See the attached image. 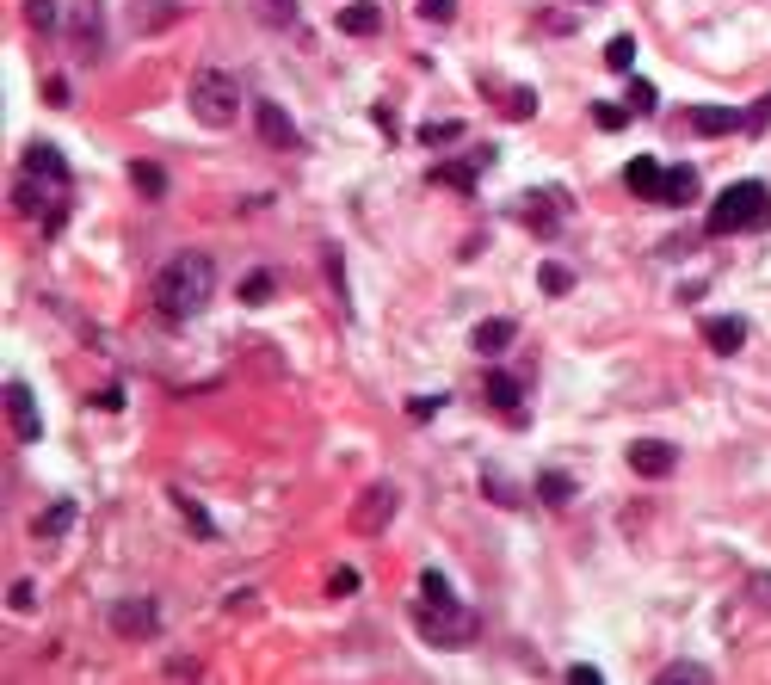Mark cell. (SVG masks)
Returning a JSON list of instances; mask_svg holds the SVG:
<instances>
[{"label": "cell", "instance_id": "7", "mask_svg": "<svg viewBox=\"0 0 771 685\" xmlns=\"http://www.w3.org/2000/svg\"><path fill=\"white\" fill-rule=\"evenodd\" d=\"M389 519H395V488H389V482H371V488L358 494V507H352V525H358L364 537H377Z\"/></svg>", "mask_w": 771, "mask_h": 685}, {"label": "cell", "instance_id": "1", "mask_svg": "<svg viewBox=\"0 0 771 685\" xmlns=\"http://www.w3.org/2000/svg\"><path fill=\"white\" fill-rule=\"evenodd\" d=\"M216 291V260L210 254H173L155 278V309L167 321H192Z\"/></svg>", "mask_w": 771, "mask_h": 685}, {"label": "cell", "instance_id": "24", "mask_svg": "<svg viewBox=\"0 0 771 685\" xmlns=\"http://www.w3.org/2000/svg\"><path fill=\"white\" fill-rule=\"evenodd\" d=\"M482 488L494 494V507H525V500H519V488H512L500 470H482Z\"/></svg>", "mask_w": 771, "mask_h": 685}, {"label": "cell", "instance_id": "21", "mask_svg": "<svg viewBox=\"0 0 771 685\" xmlns=\"http://www.w3.org/2000/svg\"><path fill=\"white\" fill-rule=\"evenodd\" d=\"M253 13L284 31V25H297V0H253Z\"/></svg>", "mask_w": 771, "mask_h": 685}, {"label": "cell", "instance_id": "16", "mask_svg": "<svg viewBox=\"0 0 771 685\" xmlns=\"http://www.w3.org/2000/svg\"><path fill=\"white\" fill-rule=\"evenodd\" d=\"M691 198H697V167H673L660 186V204H691Z\"/></svg>", "mask_w": 771, "mask_h": 685}, {"label": "cell", "instance_id": "37", "mask_svg": "<svg viewBox=\"0 0 771 685\" xmlns=\"http://www.w3.org/2000/svg\"><path fill=\"white\" fill-rule=\"evenodd\" d=\"M7 605H13V611H31V605H38V599H31V581H13V587H7Z\"/></svg>", "mask_w": 771, "mask_h": 685}, {"label": "cell", "instance_id": "29", "mask_svg": "<svg viewBox=\"0 0 771 685\" xmlns=\"http://www.w3.org/2000/svg\"><path fill=\"white\" fill-rule=\"evenodd\" d=\"M660 679H667V685H710V667H697V661H679V667H667Z\"/></svg>", "mask_w": 771, "mask_h": 685}, {"label": "cell", "instance_id": "23", "mask_svg": "<svg viewBox=\"0 0 771 685\" xmlns=\"http://www.w3.org/2000/svg\"><path fill=\"white\" fill-rule=\"evenodd\" d=\"M537 284H543L549 297H562V291H574V272H568V266H556V260H543V266H537Z\"/></svg>", "mask_w": 771, "mask_h": 685}, {"label": "cell", "instance_id": "22", "mask_svg": "<svg viewBox=\"0 0 771 685\" xmlns=\"http://www.w3.org/2000/svg\"><path fill=\"white\" fill-rule=\"evenodd\" d=\"M272 291H278V278H272V272H247V278H241V303H253V309H260Z\"/></svg>", "mask_w": 771, "mask_h": 685}, {"label": "cell", "instance_id": "40", "mask_svg": "<svg viewBox=\"0 0 771 685\" xmlns=\"http://www.w3.org/2000/svg\"><path fill=\"white\" fill-rule=\"evenodd\" d=\"M580 7H593V0H580Z\"/></svg>", "mask_w": 771, "mask_h": 685}, {"label": "cell", "instance_id": "20", "mask_svg": "<svg viewBox=\"0 0 771 685\" xmlns=\"http://www.w3.org/2000/svg\"><path fill=\"white\" fill-rule=\"evenodd\" d=\"M537 494L549 500V507H568V500H574V476H562V470H549V476L537 482Z\"/></svg>", "mask_w": 771, "mask_h": 685}, {"label": "cell", "instance_id": "12", "mask_svg": "<svg viewBox=\"0 0 771 685\" xmlns=\"http://www.w3.org/2000/svg\"><path fill=\"white\" fill-rule=\"evenodd\" d=\"M623 186H630L636 198H654V204H660V186H667V173H660L654 155H636L630 167H623Z\"/></svg>", "mask_w": 771, "mask_h": 685}, {"label": "cell", "instance_id": "19", "mask_svg": "<svg viewBox=\"0 0 771 685\" xmlns=\"http://www.w3.org/2000/svg\"><path fill=\"white\" fill-rule=\"evenodd\" d=\"M130 179H136V192H142V198H161V192H167V173H161L155 161H136V167H130Z\"/></svg>", "mask_w": 771, "mask_h": 685}, {"label": "cell", "instance_id": "3", "mask_svg": "<svg viewBox=\"0 0 771 685\" xmlns=\"http://www.w3.org/2000/svg\"><path fill=\"white\" fill-rule=\"evenodd\" d=\"M765 223H771V186H759V179H734L710 204V235H747Z\"/></svg>", "mask_w": 771, "mask_h": 685}, {"label": "cell", "instance_id": "14", "mask_svg": "<svg viewBox=\"0 0 771 685\" xmlns=\"http://www.w3.org/2000/svg\"><path fill=\"white\" fill-rule=\"evenodd\" d=\"M691 130L697 136H728V130H741V112H728V105H697Z\"/></svg>", "mask_w": 771, "mask_h": 685}, {"label": "cell", "instance_id": "15", "mask_svg": "<svg viewBox=\"0 0 771 685\" xmlns=\"http://www.w3.org/2000/svg\"><path fill=\"white\" fill-rule=\"evenodd\" d=\"M25 173H50V179H68V161L50 149V142H31V149H25Z\"/></svg>", "mask_w": 771, "mask_h": 685}, {"label": "cell", "instance_id": "17", "mask_svg": "<svg viewBox=\"0 0 771 685\" xmlns=\"http://www.w3.org/2000/svg\"><path fill=\"white\" fill-rule=\"evenodd\" d=\"M377 25H383V13L371 7V0H358V7H346V13H340V31H352V38H371Z\"/></svg>", "mask_w": 771, "mask_h": 685}, {"label": "cell", "instance_id": "28", "mask_svg": "<svg viewBox=\"0 0 771 685\" xmlns=\"http://www.w3.org/2000/svg\"><path fill=\"white\" fill-rule=\"evenodd\" d=\"M463 136V124L457 118H438V124H420V142H426V149H438V142H457Z\"/></svg>", "mask_w": 771, "mask_h": 685}, {"label": "cell", "instance_id": "34", "mask_svg": "<svg viewBox=\"0 0 771 685\" xmlns=\"http://www.w3.org/2000/svg\"><path fill=\"white\" fill-rule=\"evenodd\" d=\"M173 507H179V513H186V525H192L198 537H210V519L198 513V500H192V494H173Z\"/></svg>", "mask_w": 771, "mask_h": 685}, {"label": "cell", "instance_id": "33", "mask_svg": "<svg viewBox=\"0 0 771 685\" xmlns=\"http://www.w3.org/2000/svg\"><path fill=\"white\" fill-rule=\"evenodd\" d=\"M593 124H599V130H623V124H630V105H611V99L593 105Z\"/></svg>", "mask_w": 771, "mask_h": 685}, {"label": "cell", "instance_id": "10", "mask_svg": "<svg viewBox=\"0 0 771 685\" xmlns=\"http://www.w3.org/2000/svg\"><path fill=\"white\" fill-rule=\"evenodd\" d=\"M7 420H13V432H19V439L31 445V439H38V402H31V389L25 383H7Z\"/></svg>", "mask_w": 771, "mask_h": 685}, {"label": "cell", "instance_id": "32", "mask_svg": "<svg viewBox=\"0 0 771 685\" xmlns=\"http://www.w3.org/2000/svg\"><path fill=\"white\" fill-rule=\"evenodd\" d=\"M747 599H753L759 611H771V568H753V574H747Z\"/></svg>", "mask_w": 771, "mask_h": 685}, {"label": "cell", "instance_id": "25", "mask_svg": "<svg viewBox=\"0 0 771 685\" xmlns=\"http://www.w3.org/2000/svg\"><path fill=\"white\" fill-rule=\"evenodd\" d=\"M500 112H506L512 124H525V118L537 112V93H531V87H512V93H506V105H500Z\"/></svg>", "mask_w": 771, "mask_h": 685}, {"label": "cell", "instance_id": "36", "mask_svg": "<svg viewBox=\"0 0 771 685\" xmlns=\"http://www.w3.org/2000/svg\"><path fill=\"white\" fill-rule=\"evenodd\" d=\"M654 105H660L654 87H648V81H630V112H654Z\"/></svg>", "mask_w": 771, "mask_h": 685}, {"label": "cell", "instance_id": "35", "mask_svg": "<svg viewBox=\"0 0 771 685\" xmlns=\"http://www.w3.org/2000/svg\"><path fill=\"white\" fill-rule=\"evenodd\" d=\"M420 13H426L432 25H451V19H457V0H420Z\"/></svg>", "mask_w": 771, "mask_h": 685}, {"label": "cell", "instance_id": "30", "mask_svg": "<svg viewBox=\"0 0 771 685\" xmlns=\"http://www.w3.org/2000/svg\"><path fill=\"white\" fill-rule=\"evenodd\" d=\"M741 130H747V136H759V130H771V93H765V99H753V105H747V112H741Z\"/></svg>", "mask_w": 771, "mask_h": 685}, {"label": "cell", "instance_id": "6", "mask_svg": "<svg viewBox=\"0 0 771 685\" xmlns=\"http://www.w3.org/2000/svg\"><path fill=\"white\" fill-rule=\"evenodd\" d=\"M253 130H260V142H266V149H278V155H297V149H303V130L290 124V112H284L278 99H260V105H253Z\"/></svg>", "mask_w": 771, "mask_h": 685}, {"label": "cell", "instance_id": "11", "mask_svg": "<svg viewBox=\"0 0 771 685\" xmlns=\"http://www.w3.org/2000/svg\"><path fill=\"white\" fill-rule=\"evenodd\" d=\"M704 346L710 352H741L747 346V321L741 315H710L704 321Z\"/></svg>", "mask_w": 771, "mask_h": 685}, {"label": "cell", "instance_id": "27", "mask_svg": "<svg viewBox=\"0 0 771 685\" xmlns=\"http://www.w3.org/2000/svg\"><path fill=\"white\" fill-rule=\"evenodd\" d=\"M605 68L630 75V68H636V44H630V38H611V44H605Z\"/></svg>", "mask_w": 771, "mask_h": 685}, {"label": "cell", "instance_id": "8", "mask_svg": "<svg viewBox=\"0 0 771 685\" xmlns=\"http://www.w3.org/2000/svg\"><path fill=\"white\" fill-rule=\"evenodd\" d=\"M673 463H679V457H673L667 439H636V445H630V470H636V476H673Z\"/></svg>", "mask_w": 771, "mask_h": 685}, {"label": "cell", "instance_id": "4", "mask_svg": "<svg viewBox=\"0 0 771 685\" xmlns=\"http://www.w3.org/2000/svg\"><path fill=\"white\" fill-rule=\"evenodd\" d=\"M192 118L210 124V130H229L241 118V87L235 75H223V68H198L192 75Z\"/></svg>", "mask_w": 771, "mask_h": 685}, {"label": "cell", "instance_id": "18", "mask_svg": "<svg viewBox=\"0 0 771 685\" xmlns=\"http://www.w3.org/2000/svg\"><path fill=\"white\" fill-rule=\"evenodd\" d=\"M488 402L500 408V414H519V383H512V377H500V371H488Z\"/></svg>", "mask_w": 771, "mask_h": 685}, {"label": "cell", "instance_id": "39", "mask_svg": "<svg viewBox=\"0 0 771 685\" xmlns=\"http://www.w3.org/2000/svg\"><path fill=\"white\" fill-rule=\"evenodd\" d=\"M358 587V574L352 568H334V581H327V593H352Z\"/></svg>", "mask_w": 771, "mask_h": 685}, {"label": "cell", "instance_id": "13", "mask_svg": "<svg viewBox=\"0 0 771 685\" xmlns=\"http://www.w3.org/2000/svg\"><path fill=\"white\" fill-rule=\"evenodd\" d=\"M75 44H81V62H99V0L75 7Z\"/></svg>", "mask_w": 771, "mask_h": 685}, {"label": "cell", "instance_id": "9", "mask_svg": "<svg viewBox=\"0 0 771 685\" xmlns=\"http://www.w3.org/2000/svg\"><path fill=\"white\" fill-rule=\"evenodd\" d=\"M512 340H519V321H512V315H494V321H482V328L469 334V346L482 352V358H500Z\"/></svg>", "mask_w": 771, "mask_h": 685}, {"label": "cell", "instance_id": "5", "mask_svg": "<svg viewBox=\"0 0 771 685\" xmlns=\"http://www.w3.org/2000/svg\"><path fill=\"white\" fill-rule=\"evenodd\" d=\"M112 630H118V636H130V642L161 636V599H142V593L112 599Z\"/></svg>", "mask_w": 771, "mask_h": 685}, {"label": "cell", "instance_id": "2", "mask_svg": "<svg viewBox=\"0 0 771 685\" xmlns=\"http://www.w3.org/2000/svg\"><path fill=\"white\" fill-rule=\"evenodd\" d=\"M420 593H426V599L414 605V624H420V636H426V642L457 648L463 636H475V618L451 599V581H445L438 568H426V574H420Z\"/></svg>", "mask_w": 771, "mask_h": 685}, {"label": "cell", "instance_id": "26", "mask_svg": "<svg viewBox=\"0 0 771 685\" xmlns=\"http://www.w3.org/2000/svg\"><path fill=\"white\" fill-rule=\"evenodd\" d=\"M68 525H75V500H62V507L38 513V537H56V531H68Z\"/></svg>", "mask_w": 771, "mask_h": 685}, {"label": "cell", "instance_id": "38", "mask_svg": "<svg viewBox=\"0 0 771 685\" xmlns=\"http://www.w3.org/2000/svg\"><path fill=\"white\" fill-rule=\"evenodd\" d=\"M327 278H334V291L346 297V266H340V254H334V247H327Z\"/></svg>", "mask_w": 771, "mask_h": 685}, {"label": "cell", "instance_id": "31", "mask_svg": "<svg viewBox=\"0 0 771 685\" xmlns=\"http://www.w3.org/2000/svg\"><path fill=\"white\" fill-rule=\"evenodd\" d=\"M25 19L38 25V31H56V25H62V13H56V0H25Z\"/></svg>", "mask_w": 771, "mask_h": 685}]
</instances>
